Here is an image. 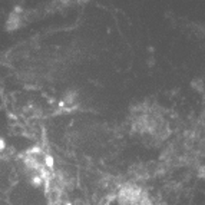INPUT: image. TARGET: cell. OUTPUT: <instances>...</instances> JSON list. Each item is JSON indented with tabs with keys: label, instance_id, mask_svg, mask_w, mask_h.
Returning <instances> with one entry per match:
<instances>
[{
	"label": "cell",
	"instance_id": "cell-1",
	"mask_svg": "<svg viewBox=\"0 0 205 205\" xmlns=\"http://www.w3.org/2000/svg\"><path fill=\"white\" fill-rule=\"evenodd\" d=\"M144 189H141L136 184L128 182L125 185H122L118 192V202L121 205H136L141 196L144 195Z\"/></svg>",
	"mask_w": 205,
	"mask_h": 205
}]
</instances>
